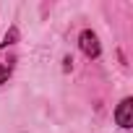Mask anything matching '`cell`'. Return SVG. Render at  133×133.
<instances>
[{
	"label": "cell",
	"mask_w": 133,
	"mask_h": 133,
	"mask_svg": "<svg viewBox=\"0 0 133 133\" xmlns=\"http://www.w3.org/2000/svg\"><path fill=\"white\" fill-rule=\"evenodd\" d=\"M78 44H81V50H84V55L86 57H99V39H97V34L94 31H81V37H78Z\"/></svg>",
	"instance_id": "obj_1"
},
{
	"label": "cell",
	"mask_w": 133,
	"mask_h": 133,
	"mask_svg": "<svg viewBox=\"0 0 133 133\" xmlns=\"http://www.w3.org/2000/svg\"><path fill=\"white\" fill-rule=\"evenodd\" d=\"M115 120L120 128H130L133 125V99H123L117 112H115Z\"/></svg>",
	"instance_id": "obj_2"
},
{
	"label": "cell",
	"mask_w": 133,
	"mask_h": 133,
	"mask_svg": "<svg viewBox=\"0 0 133 133\" xmlns=\"http://www.w3.org/2000/svg\"><path fill=\"white\" fill-rule=\"evenodd\" d=\"M8 76H11V68L0 65V84H3V81H8Z\"/></svg>",
	"instance_id": "obj_3"
}]
</instances>
